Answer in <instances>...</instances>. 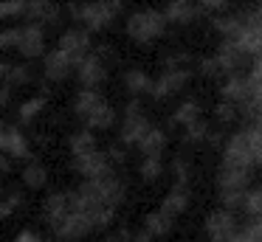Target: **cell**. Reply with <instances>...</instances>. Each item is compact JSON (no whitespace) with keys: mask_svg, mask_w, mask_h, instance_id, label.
Masks as SVG:
<instances>
[{"mask_svg":"<svg viewBox=\"0 0 262 242\" xmlns=\"http://www.w3.org/2000/svg\"><path fill=\"white\" fill-rule=\"evenodd\" d=\"M9 214H12V208H9L6 203L0 200V219H3V217H9Z\"/></svg>","mask_w":262,"mask_h":242,"instance_id":"47","label":"cell"},{"mask_svg":"<svg viewBox=\"0 0 262 242\" xmlns=\"http://www.w3.org/2000/svg\"><path fill=\"white\" fill-rule=\"evenodd\" d=\"M133 242H155V239H152V236H149L147 231L141 228V231H136V234H133Z\"/></svg>","mask_w":262,"mask_h":242,"instance_id":"45","label":"cell"},{"mask_svg":"<svg viewBox=\"0 0 262 242\" xmlns=\"http://www.w3.org/2000/svg\"><path fill=\"white\" fill-rule=\"evenodd\" d=\"M186 62H192V56L186 51H172V54L164 56V71H169V68H186Z\"/></svg>","mask_w":262,"mask_h":242,"instance_id":"35","label":"cell"},{"mask_svg":"<svg viewBox=\"0 0 262 242\" xmlns=\"http://www.w3.org/2000/svg\"><path fill=\"white\" fill-rule=\"evenodd\" d=\"M138 174H141L147 183H155V180L164 174V163H161V158H144L141 166H138Z\"/></svg>","mask_w":262,"mask_h":242,"instance_id":"32","label":"cell"},{"mask_svg":"<svg viewBox=\"0 0 262 242\" xmlns=\"http://www.w3.org/2000/svg\"><path fill=\"white\" fill-rule=\"evenodd\" d=\"M3 203H6L12 211H14V208H20V206H23V191H20V189H12V191L6 194V200H3Z\"/></svg>","mask_w":262,"mask_h":242,"instance_id":"40","label":"cell"},{"mask_svg":"<svg viewBox=\"0 0 262 242\" xmlns=\"http://www.w3.org/2000/svg\"><path fill=\"white\" fill-rule=\"evenodd\" d=\"M209 138V124L206 121H194L192 127H186L183 133V144H203Z\"/></svg>","mask_w":262,"mask_h":242,"instance_id":"33","label":"cell"},{"mask_svg":"<svg viewBox=\"0 0 262 242\" xmlns=\"http://www.w3.org/2000/svg\"><path fill=\"white\" fill-rule=\"evenodd\" d=\"M20 14H26L23 0H6V3H0V17H20Z\"/></svg>","mask_w":262,"mask_h":242,"instance_id":"36","label":"cell"},{"mask_svg":"<svg viewBox=\"0 0 262 242\" xmlns=\"http://www.w3.org/2000/svg\"><path fill=\"white\" fill-rule=\"evenodd\" d=\"M172 174H175V186H189V161L178 155L172 161Z\"/></svg>","mask_w":262,"mask_h":242,"instance_id":"34","label":"cell"},{"mask_svg":"<svg viewBox=\"0 0 262 242\" xmlns=\"http://www.w3.org/2000/svg\"><path fill=\"white\" fill-rule=\"evenodd\" d=\"M42 214H46V219H48V225H51V228L65 217V214H71L68 211V203H65V191H54V194L42 203Z\"/></svg>","mask_w":262,"mask_h":242,"instance_id":"22","label":"cell"},{"mask_svg":"<svg viewBox=\"0 0 262 242\" xmlns=\"http://www.w3.org/2000/svg\"><path fill=\"white\" fill-rule=\"evenodd\" d=\"M189 200H192V194H189V186H172L169 191H166L164 203H161V211L166 214V217L178 219L183 211L189 208Z\"/></svg>","mask_w":262,"mask_h":242,"instance_id":"19","label":"cell"},{"mask_svg":"<svg viewBox=\"0 0 262 242\" xmlns=\"http://www.w3.org/2000/svg\"><path fill=\"white\" fill-rule=\"evenodd\" d=\"M6 71H9V65L6 62H0V76H6Z\"/></svg>","mask_w":262,"mask_h":242,"instance_id":"48","label":"cell"},{"mask_svg":"<svg viewBox=\"0 0 262 242\" xmlns=\"http://www.w3.org/2000/svg\"><path fill=\"white\" fill-rule=\"evenodd\" d=\"M245 129V138H248V146H251V158H254V166H262V129L248 124Z\"/></svg>","mask_w":262,"mask_h":242,"instance_id":"30","label":"cell"},{"mask_svg":"<svg viewBox=\"0 0 262 242\" xmlns=\"http://www.w3.org/2000/svg\"><path fill=\"white\" fill-rule=\"evenodd\" d=\"M46 99H48V93H40V96H34V99H26L23 104L17 107V118H20L23 124H29L31 118H34L37 113L46 107Z\"/></svg>","mask_w":262,"mask_h":242,"instance_id":"28","label":"cell"},{"mask_svg":"<svg viewBox=\"0 0 262 242\" xmlns=\"http://www.w3.org/2000/svg\"><path fill=\"white\" fill-rule=\"evenodd\" d=\"M220 166L243 169V172H251V169H254V158H251V146H248V138H245V129L234 133L231 138L226 141V146H223V161H220Z\"/></svg>","mask_w":262,"mask_h":242,"instance_id":"5","label":"cell"},{"mask_svg":"<svg viewBox=\"0 0 262 242\" xmlns=\"http://www.w3.org/2000/svg\"><path fill=\"white\" fill-rule=\"evenodd\" d=\"M194 121H200V104L194 99H186V101H181V107H178L175 113H172L169 124H181V127L186 129V127H192Z\"/></svg>","mask_w":262,"mask_h":242,"instance_id":"26","label":"cell"},{"mask_svg":"<svg viewBox=\"0 0 262 242\" xmlns=\"http://www.w3.org/2000/svg\"><path fill=\"white\" fill-rule=\"evenodd\" d=\"M211 59L217 62L220 73L234 76V73H239V68L245 65V59H248V56L237 48V42H234V39H220V45H217V51H214V56H211Z\"/></svg>","mask_w":262,"mask_h":242,"instance_id":"14","label":"cell"},{"mask_svg":"<svg viewBox=\"0 0 262 242\" xmlns=\"http://www.w3.org/2000/svg\"><path fill=\"white\" fill-rule=\"evenodd\" d=\"M14 48L20 51V56L26 59H37V56H46V31L37 23H26V26H17V45Z\"/></svg>","mask_w":262,"mask_h":242,"instance_id":"8","label":"cell"},{"mask_svg":"<svg viewBox=\"0 0 262 242\" xmlns=\"http://www.w3.org/2000/svg\"><path fill=\"white\" fill-rule=\"evenodd\" d=\"M102 107H107V99H104L99 90H88V87H82L79 93H76V99H74V113L82 118V121H88L91 116H96Z\"/></svg>","mask_w":262,"mask_h":242,"instance_id":"16","label":"cell"},{"mask_svg":"<svg viewBox=\"0 0 262 242\" xmlns=\"http://www.w3.org/2000/svg\"><path fill=\"white\" fill-rule=\"evenodd\" d=\"M254 96H256V87L251 82V76H245V73H234L220 84V99L226 104H234L237 110L245 107L248 101H254Z\"/></svg>","mask_w":262,"mask_h":242,"instance_id":"7","label":"cell"},{"mask_svg":"<svg viewBox=\"0 0 262 242\" xmlns=\"http://www.w3.org/2000/svg\"><path fill=\"white\" fill-rule=\"evenodd\" d=\"M74 73H76V79H79V84L88 90H96L99 84H104V79H107V68H104L102 56L93 54V51L76 65Z\"/></svg>","mask_w":262,"mask_h":242,"instance_id":"12","label":"cell"},{"mask_svg":"<svg viewBox=\"0 0 262 242\" xmlns=\"http://www.w3.org/2000/svg\"><path fill=\"white\" fill-rule=\"evenodd\" d=\"M161 14H164L166 26L169 23H175V26H189L192 20H198V3H189V0H172V3H166L164 9H161Z\"/></svg>","mask_w":262,"mask_h":242,"instance_id":"17","label":"cell"},{"mask_svg":"<svg viewBox=\"0 0 262 242\" xmlns=\"http://www.w3.org/2000/svg\"><path fill=\"white\" fill-rule=\"evenodd\" d=\"M3 155L17 158V161H31V149L20 127H6V152Z\"/></svg>","mask_w":262,"mask_h":242,"instance_id":"20","label":"cell"},{"mask_svg":"<svg viewBox=\"0 0 262 242\" xmlns=\"http://www.w3.org/2000/svg\"><path fill=\"white\" fill-rule=\"evenodd\" d=\"M124 87H127V93H130L133 99H138L141 93H149L152 79H149L144 71H138V68H130V71H124Z\"/></svg>","mask_w":262,"mask_h":242,"instance_id":"24","label":"cell"},{"mask_svg":"<svg viewBox=\"0 0 262 242\" xmlns=\"http://www.w3.org/2000/svg\"><path fill=\"white\" fill-rule=\"evenodd\" d=\"M102 242H121V239H119V236H116V234H113V236H104V239H102Z\"/></svg>","mask_w":262,"mask_h":242,"instance_id":"49","label":"cell"},{"mask_svg":"<svg viewBox=\"0 0 262 242\" xmlns=\"http://www.w3.org/2000/svg\"><path fill=\"white\" fill-rule=\"evenodd\" d=\"M74 172L82 174L85 180H99V178H107V174H113V166H110L107 155L96 149V152H91V155L74 158Z\"/></svg>","mask_w":262,"mask_h":242,"instance_id":"13","label":"cell"},{"mask_svg":"<svg viewBox=\"0 0 262 242\" xmlns=\"http://www.w3.org/2000/svg\"><path fill=\"white\" fill-rule=\"evenodd\" d=\"M14 242H42V236L37 234V231H20V234L14 236Z\"/></svg>","mask_w":262,"mask_h":242,"instance_id":"42","label":"cell"},{"mask_svg":"<svg viewBox=\"0 0 262 242\" xmlns=\"http://www.w3.org/2000/svg\"><path fill=\"white\" fill-rule=\"evenodd\" d=\"M12 45H17V28H6V31H0V51L12 48Z\"/></svg>","mask_w":262,"mask_h":242,"instance_id":"38","label":"cell"},{"mask_svg":"<svg viewBox=\"0 0 262 242\" xmlns=\"http://www.w3.org/2000/svg\"><path fill=\"white\" fill-rule=\"evenodd\" d=\"M26 14H29L31 23H37V26H42V23H57V6L42 3V0H37V3H26Z\"/></svg>","mask_w":262,"mask_h":242,"instance_id":"27","label":"cell"},{"mask_svg":"<svg viewBox=\"0 0 262 242\" xmlns=\"http://www.w3.org/2000/svg\"><path fill=\"white\" fill-rule=\"evenodd\" d=\"M152 121L144 116L138 99H130V104L124 107V118H121V129H119V141L124 146H138V141L149 133Z\"/></svg>","mask_w":262,"mask_h":242,"instance_id":"4","label":"cell"},{"mask_svg":"<svg viewBox=\"0 0 262 242\" xmlns=\"http://www.w3.org/2000/svg\"><path fill=\"white\" fill-rule=\"evenodd\" d=\"M166 144H169V133H166L164 127H158V124H152L149 133L138 141V152H141L144 158H161L166 149Z\"/></svg>","mask_w":262,"mask_h":242,"instance_id":"18","label":"cell"},{"mask_svg":"<svg viewBox=\"0 0 262 242\" xmlns=\"http://www.w3.org/2000/svg\"><path fill=\"white\" fill-rule=\"evenodd\" d=\"M231 242H256V239H251V236H248V234H245V231H243V228H239V231H237V236H234V239H231Z\"/></svg>","mask_w":262,"mask_h":242,"instance_id":"46","label":"cell"},{"mask_svg":"<svg viewBox=\"0 0 262 242\" xmlns=\"http://www.w3.org/2000/svg\"><path fill=\"white\" fill-rule=\"evenodd\" d=\"M9 99H12V87L6 82H0V107H6Z\"/></svg>","mask_w":262,"mask_h":242,"instance_id":"43","label":"cell"},{"mask_svg":"<svg viewBox=\"0 0 262 242\" xmlns=\"http://www.w3.org/2000/svg\"><path fill=\"white\" fill-rule=\"evenodd\" d=\"M3 82H6L9 87L29 84V82H31V68H29V65H9V71H6V76H3Z\"/></svg>","mask_w":262,"mask_h":242,"instance_id":"31","label":"cell"},{"mask_svg":"<svg viewBox=\"0 0 262 242\" xmlns=\"http://www.w3.org/2000/svg\"><path fill=\"white\" fill-rule=\"evenodd\" d=\"M200 73H203V76H217L220 68H217V62L211 59V56H206V59H200Z\"/></svg>","mask_w":262,"mask_h":242,"instance_id":"39","label":"cell"},{"mask_svg":"<svg viewBox=\"0 0 262 242\" xmlns=\"http://www.w3.org/2000/svg\"><path fill=\"white\" fill-rule=\"evenodd\" d=\"M68 149H71L74 158H82V155L96 152V133H91V129H79V133H74L71 141H68Z\"/></svg>","mask_w":262,"mask_h":242,"instance_id":"23","label":"cell"},{"mask_svg":"<svg viewBox=\"0 0 262 242\" xmlns=\"http://www.w3.org/2000/svg\"><path fill=\"white\" fill-rule=\"evenodd\" d=\"M251 189V172H243V169H228L220 166L217 169V197H220L226 211H234V208H243V200Z\"/></svg>","mask_w":262,"mask_h":242,"instance_id":"1","label":"cell"},{"mask_svg":"<svg viewBox=\"0 0 262 242\" xmlns=\"http://www.w3.org/2000/svg\"><path fill=\"white\" fill-rule=\"evenodd\" d=\"M124 9L121 3H82L71 6V11L76 14V20L82 23L88 34L91 31H104L107 26H113V20L119 17V11Z\"/></svg>","mask_w":262,"mask_h":242,"instance_id":"3","label":"cell"},{"mask_svg":"<svg viewBox=\"0 0 262 242\" xmlns=\"http://www.w3.org/2000/svg\"><path fill=\"white\" fill-rule=\"evenodd\" d=\"M141 228L147 231V234L152 236L155 242H158L161 236H166L172 228H175V219H172V217H166V214L158 208V211H149L147 217H144V225H141Z\"/></svg>","mask_w":262,"mask_h":242,"instance_id":"21","label":"cell"},{"mask_svg":"<svg viewBox=\"0 0 262 242\" xmlns=\"http://www.w3.org/2000/svg\"><path fill=\"white\" fill-rule=\"evenodd\" d=\"M59 51H65V54L74 59V65H79L82 59H85L88 54L93 51V42H91V34L85 31V28H68V31L59 34V42H57Z\"/></svg>","mask_w":262,"mask_h":242,"instance_id":"10","label":"cell"},{"mask_svg":"<svg viewBox=\"0 0 262 242\" xmlns=\"http://www.w3.org/2000/svg\"><path fill=\"white\" fill-rule=\"evenodd\" d=\"M124 31L133 42L149 45V42H155V39H161L166 34V20L158 9H138L127 17Z\"/></svg>","mask_w":262,"mask_h":242,"instance_id":"2","label":"cell"},{"mask_svg":"<svg viewBox=\"0 0 262 242\" xmlns=\"http://www.w3.org/2000/svg\"><path fill=\"white\" fill-rule=\"evenodd\" d=\"M54 234H57V239H62V242H74V239H82V236H88L93 231V223L88 219V214H82V211H71V214H65L62 219H59L57 225H54Z\"/></svg>","mask_w":262,"mask_h":242,"instance_id":"11","label":"cell"},{"mask_svg":"<svg viewBox=\"0 0 262 242\" xmlns=\"http://www.w3.org/2000/svg\"><path fill=\"white\" fill-rule=\"evenodd\" d=\"M113 124H116V110L107 104V107H102L96 116L88 118V121H85V129H91V133H93V129H110Z\"/></svg>","mask_w":262,"mask_h":242,"instance_id":"29","label":"cell"},{"mask_svg":"<svg viewBox=\"0 0 262 242\" xmlns=\"http://www.w3.org/2000/svg\"><path fill=\"white\" fill-rule=\"evenodd\" d=\"M74 71H76L74 59H71L65 51H59V48L48 51L46 59H42V73H46L48 82H65Z\"/></svg>","mask_w":262,"mask_h":242,"instance_id":"15","label":"cell"},{"mask_svg":"<svg viewBox=\"0 0 262 242\" xmlns=\"http://www.w3.org/2000/svg\"><path fill=\"white\" fill-rule=\"evenodd\" d=\"M206 236L211 242H231L239 231V223H237V214L234 211H226V208H214V211L206 217Z\"/></svg>","mask_w":262,"mask_h":242,"instance_id":"6","label":"cell"},{"mask_svg":"<svg viewBox=\"0 0 262 242\" xmlns=\"http://www.w3.org/2000/svg\"><path fill=\"white\" fill-rule=\"evenodd\" d=\"M189 79H192V71H189V68H169V71H164L158 79H152L149 96H152V99H166V96H172V93H181L189 84Z\"/></svg>","mask_w":262,"mask_h":242,"instance_id":"9","label":"cell"},{"mask_svg":"<svg viewBox=\"0 0 262 242\" xmlns=\"http://www.w3.org/2000/svg\"><path fill=\"white\" fill-rule=\"evenodd\" d=\"M54 242H62V239H54Z\"/></svg>","mask_w":262,"mask_h":242,"instance_id":"50","label":"cell"},{"mask_svg":"<svg viewBox=\"0 0 262 242\" xmlns=\"http://www.w3.org/2000/svg\"><path fill=\"white\" fill-rule=\"evenodd\" d=\"M9 172H12V158L0 152V174H9Z\"/></svg>","mask_w":262,"mask_h":242,"instance_id":"44","label":"cell"},{"mask_svg":"<svg viewBox=\"0 0 262 242\" xmlns=\"http://www.w3.org/2000/svg\"><path fill=\"white\" fill-rule=\"evenodd\" d=\"M23 186H29V189H46V183H48V169L42 166V163H37V161H29L23 166Z\"/></svg>","mask_w":262,"mask_h":242,"instance_id":"25","label":"cell"},{"mask_svg":"<svg viewBox=\"0 0 262 242\" xmlns=\"http://www.w3.org/2000/svg\"><path fill=\"white\" fill-rule=\"evenodd\" d=\"M214 116H217V121H220V124H228V121H234V118H237V107L220 101V104L214 107Z\"/></svg>","mask_w":262,"mask_h":242,"instance_id":"37","label":"cell"},{"mask_svg":"<svg viewBox=\"0 0 262 242\" xmlns=\"http://www.w3.org/2000/svg\"><path fill=\"white\" fill-rule=\"evenodd\" d=\"M104 155H107V161H110V166H113V163H124V149H121V146H110L107 152H104Z\"/></svg>","mask_w":262,"mask_h":242,"instance_id":"41","label":"cell"}]
</instances>
